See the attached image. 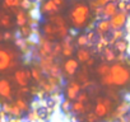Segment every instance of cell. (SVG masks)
Returning <instances> with one entry per match:
<instances>
[{"mask_svg":"<svg viewBox=\"0 0 130 122\" xmlns=\"http://www.w3.org/2000/svg\"><path fill=\"white\" fill-rule=\"evenodd\" d=\"M91 15H92V12H91L88 4H86L83 2H75L69 10L68 19H69V23L72 24L73 29L79 31V29L87 28Z\"/></svg>","mask_w":130,"mask_h":122,"instance_id":"cell-1","label":"cell"},{"mask_svg":"<svg viewBox=\"0 0 130 122\" xmlns=\"http://www.w3.org/2000/svg\"><path fill=\"white\" fill-rule=\"evenodd\" d=\"M19 64V53L8 46H0V74L15 70Z\"/></svg>","mask_w":130,"mask_h":122,"instance_id":"cell-2","label":"cell"},{"mask_svg":"<svg viewBox=\"0 0 130 122\" xmlns=\"http://www.w3.org/2000/svg\"><path fill=\"white\" fill-rule=\"evenodd\" d=\"M108 75L112 80L113 87H125L126 84L130 83V69L126 68L124 64L119 63L111 64Z\"/></svg>","mask_w":130,"mask_h":122,"instance_id":"cell-3","label":"cell"},{"mask_svg":"<svg viewBox=\"0 0 130 122\" xmlns=\"http://www.w3.org/2000/svg\"><path fill=\"white\" fill-rule=\"evenodd\" d=\"M113 102L107 97H97L96 104L93 106V112L98 118H107L113 111Z\"/></svg>","mask_w":130,"mask_h":122,"instance_id":"cell-4","label":"cell"},{"mask_svg":"<svg viewBox=\"0 0 130 122\" xmlns=\"http://www.w3.org/2000/svg\"><path fill=\"white\" fill-rule=\"evenodd\" d=\"M13 80L19 88H24L29 85V82L32 80L31 78V71L28 69H15L13 73Z\"/></svg>","mask_w":130,"mask_h":122,"instance_id":"cell-5","label":"cell"},{"mask_svg":"<svg viewBox=\"0 0 130 122\" xmlns=\"http://www.w3.org/2000/svg\"><path fill=\"white\" fill-rule=\"evenodd\" d=\"M80 92H82V85L77 80H69L65 84L64 94H65V98L69 99L70 102H74Z\"/></svg>","mask_w":130,"mask_h":122,"instance_id":"cell-6","label":"cell"},{"mask_svg":"<svg viewBox=\"0 0 130 122\" xmlns=\"http://www.w3.org/2000/svg\"><path fill=\"white\" fill-rule=\"evenodd\" d=\"M127 19H129V13H126V12H117L112 18L108 19V22H110V27H111V31L124 29V27H125Z\"/></svg>","mask_w":130,"mask_h":122,"instance_id":"cell-7","label":"cell"},{"mask_svg":"<svg viewBox=\"0 0 130 122\" xmlns=\"http://www.w3.org/2000/svg\"><path fill=\"white\" fill-rule=\"evenodd\" d=\"M52 43L51 41L46 39L45 37H40L37 39V48H36V52L38 55V58H42V57H47V56H51V51H52Z\"/></svg>","mask_w":130,"mask_h":122,"instance_id":"cell-8","label":"cell"},{"mask_svg":"<svg viewBox=\"0 0 130 122\" xmlns=\"http://www.w3.org/2000/svg\"><path fill=\"white\" fill-rule=\"evenodd\" d=\"M0 98L5 102H12L14 99V90L8 79H0Z\"/></svg>","mask_w":130,"mask_h":122,"instance_id":"cell-9","label":"cell"},{"mask_svg":"<svg viewBox=\"0 0 130 122\" xmlns=\"http://www.w3.org/2000/svg\"><path fill=\"white\" fill-rule=\"evenodd\" d=\"M129 109H130V104H129L126 100L120 102V103L116 106V108H113V111L111 112V114L108 116L110 122H115V121H117L119 118L126 116V114L129 113Z\"/></svg>","mask_w":130,"mask_h":122,"instance_id":"cell-10","label":"cell"},{"mask_svg":"<svg viewBox=\"0 0 130 122\" xmlns=\"http://www.w3.org/2000/svg\"><path fill=\"white\" fill-rule=\"evenodd\" d=\"M78 70H79V63H78L75 58H73V57L65 60L64 64H62V68H61L62 74L69 76V78L74 76L78 73Z\"/></svg>","mask_w":130,"mask_h":122,"instance_id":"cell-11","label":"cell"},{"mask_svg":"<svg viewBox=\"0 0 130 122\" xmlns=\"http://www.w3.org/2000/svg\"><path fill=\"white\" fill-rule=\"evenodd\" d=\"M60 9L54 4L52 0H41V5L38 7V13L46 17H51L55 14H59Z\"/></svg>","mask_w":130,"mask_h":122,"instance_id":"cell-12","label":"cell"},{"mask_svg":"<svg viewBox=\"0 0 130 122\" xmlns=\"http://www.w3.org/2000/svg\"><path fill=\"white\" fill-rule=\"evenodd\" d=\"M74 37L72 34H69L67 38H64L60 43H61V55L67 58H70L74 53Z\"/></svg>","mask_w":130,"mask_h":122,"instance_id":"cell-13","label":"cell"},{"mask_svg":"<svg viewBox=\"0 0 130 122\" xmlns=\"http://www.w3.org/2000/svg\"><path fill=\"white\" fill-rule=\"evenodd\" d=\"M97 34V37L100 36H107L111 32V27H110V22L108 19H103L100 18L94 22V29H93Z\"/></svg>","mask_w":130,"mask_h":122,"instance_id":"cell-14","label":"cell"},{"mask_svg":"<svg viewBox=\"0 0 130 122\" xmlns=\"http://www.w3.org/2000/svg\"><path fill=\"white\" fill-rule=\"evenodd\" d=\"M2 111L8 116V117H19V118H23V113L19 111V108L12 102H4L2 104Z\"/></svg>","mask_w":130,"mask_h":122,"instance_id":"cell-15","label":"cell"},{"mask_svg":"<svg viewBox=\"0 0 130 122\" xmlns=\"http://www.w3.org/2000/svg\"><path fill=\"white\" fill-rule=\"evenodd\" d=\"M42 37H45L46 39H48L51 42H55L57 39L56 38V28L50 22L43 23V26H42Z\"/></svg>","mask_w":130,"mask_h":122,"instance_id":"cell-16","label":"cell"},{"mask_svg":"<svg viewBox=\"0 0 130 122\" xmlns=\"http://www.w3.org/2000/svg\"><path fill=\"white\" fill-rule=\"evenodd\" d=\"M14 19H15V24L21 28V27H24L28 24V13L22 10L21 8L18 9H14Z\"/></svg>","mask_w":130,"mask_h":122,"instance_id":"cell-17","label":"cell"},{"mask_svg":"<svg viewBox=\"0 0 130 122\" xmlns=\"http://www.w3.org/2000/svg\"><path fill=\"white\" fill-rule=\"evenodd\" d=\"M129 47H130V43H129V41L126 38H121V39L116 41L112 45V50L115 52H117L119 55H125L129 51Z\"/></svg>","mask_w":130,"mask_h":122,"instance_id":"cell-18","label":"cell"},{"mask_svg":"<svg viewBox=\"0 0 130 122\" xmlns=\"http://www.w3.org/2000/svg\"><path fill=\"white\" fill-rule=\"evenodd\" d=\"M117 12H119V10H117L116 3L111 2V3L106 4L105 7H102V15H101V18H103V19H110V18H112Z\"/></svg>","mask_w":130,"mask_h":122,"instance_id":"cell-19","label":"cell"},{"mask_svg":"<svg viewBox=\"0 0 130 122\" xmlns=\"http://www.w3.org/2000/svg\"><path fill=\"white\" fill-rule=\"evenodd\" d=\"M75 56H77L75 60L78 61L79 64H86L87 61L92 57V53H91V51H89L88 48L83 47V48H78V50H77Z\"/></svg>","mask_w":130,"mask_h":122,"instance_id":"cell-20","label":"cell"},{"mask_svg":"<svg viewBox=\"0 0 130 122\" xmlns=\"http://www.w3.org/2000/svg\"><path fill=\"white\" fill-rule=\"evenodd\" d=\"M14 45L22 53H29L31 52V46H29L28 41L22 38V37H15L14 38Z\"/></svg>","mask_w":130,"mask_h":122,"instance_id":"cell-21","label":"cell"},{"mask_svg":"<svg viewBox=\"0 0 130 122\" xmlns=\"http://www.w3.org/2000/svg\"><path fill=\"white\" fill-rule=\"evenodd\" d=\"M13 103L19 108V111L23 113V114H26L29 109H31V104L28 103V100L26 99V98H21V97H17L15 99H13Z\"/></svg>","mask_w":130,"mask_h":122,"instance_id":"cell-22","label":"cell"},{"mask_svg":"<svg viewBox=\"0 0 130 122\" xmlns=\"http://www.w3.org/2000/svg\"><path fill=\"white\" fill-rule=\"evenodd\" d=\"M102 58H103V63L111 64L113 61H116V52L112 50V47H106L102 51Z\"/></svg>","mask_w":130,"mask_h":122,"instance_id":"cell-23","label":"cell"},{"mask_svg":"<svg viewBox=\"0 0 130 122\" xmlns=\"http://www.w3.org/2000/svg\"><path fill=\"white\" fill-rule=\"evenodd\" d=\"M72 114L74 116H84L86 114V104L80 103L78 100L72 102Z\"/></svg>","mask_w":130,"mask_h":122,"instance_id":"cell-24","label":"cell"},{"mask_svg":"<svg viewBox=\"0 0 130 122\" xmlns=\"http://www.w3.org/2000/svg\"><path fill=\"white\" fill-rule=\"evenodd\" d=\"M13 26V18L10 14L8 13H3L2 17H0V27L4 29H9Z\"/></svg>","mask_w":130,"mask_h":122,"instance_id":"cell-25","label":"cell"},{"mask_svg":"<svg viewBox=\"0 0 130 122\" xmlns=\"http://www.w3.org/2000/svg\"><path fill=\"white\" fill-rule=\"evenodd\" d=\"M29 71H31V78L38 84L43 78H45V75H43V73L41 71V69L38 68V65H36V66H32L31 69H29Z\"/></svg>","mask_w":130,"mask_h":122,"instance_id":"cell-26","label":"cell"},{"mask_svg":"<svg viewBox=\"0 0 130 122\" xmlns=\"http://www.w3.org/2000/svg\"><path fill=\"white\" fill-rule=\"evenodd\" d=\"M18 37H22L24 39H29L32 37V27H29L28 24L24 27H21L18 31Z\"/></svg>","mask_w":130,"mask_h":122,"instance_id":"cell-27","label":"cell"},{"mask_svg":"<svg viewBox=\"0 0 130 122\" xmlns=\"http://www.w3.org/2000/svg\"><path fill=\"white\" fill-rule=\"evenodd\" d=\"M74 41H75V45H77L79 48H83V47L89 46V42H88V38H87V34H86V33L78 34Z\"/></svg>","mask_w":130,"mask_h":122,"instance_id":"cell-28","label":"cell"},{"mask_svg":"<svg viewBox=\"0 0 130 122\" xmlns=\"http://www.w3.org/2000/svg\"><path fill=\"white\" fill-rule=\"evenodd\" d=\"M60 111L64 114H72V102L69 99H62L60 102Z\"/></svg>","mask_w":130,"mask_h":122,"instance_id":"cell-29","label":"cell"},{"mask_svg":"<svg viewBox=\"0 0 130 122\" xmlns=\"http://www.w3.org/2000/svg\"><path fill=\"white\" fill-rule=\"evenodd\" d=\"M110 64H107V63H101L98 66H97V69H96V71H97V74L101 76V78H103V76H106L108 73H110Z\"/></svg>","mask_w":130,"mask_h":122,"instance_id":"cell-30","label":"cell"},{"mask_svg":"<svg viewBox=\"0 0 130 122\" xmlns=\"http://www.w3.org/2000/svg\"><path fill=\"white\" fill-rule=\"evenodd\" d=\"M21 5V0H3V8L4 9H18Z\"/></svg>","mask_w":130,"mask_h":122,"instance_id":"cell-31","label":"cell"},{"mask_svg":"<svg viewBox=\"0 0 130 122\" xmlns=\"http://www.w3.org/2000/svg\"><path fill=\"white\" fill-rule=\"evenodd\" d=\"M26 119L28 121V122H38V121H41L40 119V116H38V112H37V109H29L27 113H26Z\"/></svg>","mask_w":130,"mask_h":122,"instance_id":"cell-32","label":"cell"},{"mask_svg":"<svg viewBox=\"0 0 130 122\" xmlns=\"http://www.w3.org/2000/svg\"><path fill=\"white\" fill-rule=\"evenodd\" d=\"M61 55V43L60 42H57V41H55L54 43H52V51H51V56L54 57V58H56L57 56H60Z\"/></svg>","mask_w":130,"mask_h":122,"instance_id":"cell-33","label":"cell"},{"mask_svg":"<svg viewBox=\"0 0 130 122\" xmlns=\"http://www.w3.org/2000/svg\"><path fill=\"white\" fill-rule=\"evenodd\" d=\"M83 117V119L86 121V122H98L100 121V118L94 114V112L92 111V112H87L84 116H82Z\"/></svg>","mask_w":130,"mask_h":122,"instance_id":"cell-34","label":"cell"},{"mask_svg":"<svg viewBox=\"0 0 130 122\" xmlns=\"http://www.w3.org/2000/svg\"><path fill=\"white\" fill-rule=\"evenodd\" d=\"M75 100H78V102H80V103H88L89 102V94L86 92V90H82L80 93H79V95L77 97V99Z\"/></svg>","mask_w":130,"mask_h":122,"instance_id":"cell-35","label":"cell"},{"mask_svg":"<svg viewBox=\"0 0 130 122\" xmlns=\"http://www.w3.org/2000/svg\"><path fill=\"white\" fill-rule=\"evenodd\" d=\"M15 36L12 31H3V41L4 42H9V41H14Z\"/></svg>","mask_w":130,"mask_h":122,"instance_id":"cell-36","label":"cell"},{"mask_svg":"<svg viewBox=\"0 0 130 122\" xmlns=\"http://www.w3.org/2000/svg\"><path fill=\"white\" fill-rule=\"evenodd\" d=\"M52 2H54V4H55L59 9H61V8L65 7V3H67V0H52Z\"/></svg>","mask_w":130,"mask_h":122,"instance_id":"cell-37","label":"cell"},{"mask_svg":"<svg viewBox=\"0 0 130 122\" xmlns=\"http://www.w3.org/2000/svg\"><path fill=\"white\" fill-rule=\"evenodd\" d=\"M112 2V0H94V3L98 5V7H105L106 4H108V3H111Z\"/></svg>","mask_w":130,"mask_h":122,"instance_id":"cell-38","label":"cell"},{"mask_svg":"<svg viewBox=\"0 0 130 122\" xmlns=\"http://www.w3.org/2000/svg\"><path fill=\"white\" fill-rule=\"evenodd\" d=\"M7 122H23V118H19V117H8L7 118Z\"/></svg>","mask_w":130,"mask_h":122,"instance_id":"cell-39","label":"cell"},{"mask_svg":"<svg viewBox=\"0 0 130 122\" xmlns=\"http://www.w3.org/2000/svg\"><path fill=\"white\" fill-rule=\"evenodd\" d=\"M7 118H8V116L2 111V108H0V122H7Z\"/></svg>","mask_w":130,"mask_h":122,"instance_id":"cell-40","label":"cell"},{"mask_svg":"<svg viewBox=\"0 0 130 122\" xmlns=\"http://www.w3.org/2000/svg\"><path fill=\"white\" fill-rule=\"evenodd\" d=\"M94 61H96V60H94L93 57H91V58H89V60L87 61V63H86L84 65H86L87 68H91V66H93V65H94Z\"/></svg>","mask_w":130,"mask_h":122,"instance_id":"cell-41","label":"cell"},{"mask_svg":"<svg viewBox=\"0 0 130 122\" xmlns=\"http://www.w3.org/2000/svg\"><path fill=\"white\" fill-rule=\"evenodd\" d=\"M0 42H4L3 41V32H0Z\"/></svg>","mask_w":130,"mask_h":122,"instance_id":"cell-42","label":"cell"},{"mask_svg":"<svg viewBox=\"0 0 130 122\" xmlns=\"http://www.w3.org/2000/svg\"><path fill=\"white\" fill-rule=\"evenodd\" d=\"M2 14H3V12H2V10H0V17H2Z\"/></svg>","mask_w":130,"mask_h":122,"instance_id":"cell-43","label":"cell"},{"mask_svg":"<svg viewBox=\"0 0 130 122\" xmlns=\"http://www.w3.org/2000/svg\"><path fill=\"white\" fill-rule=\"evenodd\" d=\"M127 3H129V5H130V0H127Z\"/></svg>","mask_w":130,"mask_h":122,"instance_id":"cell-44","label":"cell"},{"mask_svg":"<svg viewBox=\"0 0 130 122\" xmlns=\"http://www.w3.org/2000/svg\"><path fill=\"white\" fill-rule=\"evenodd\" d=\"M129 18H130V13H129Z\"/></svg>","mask_w":130,"mask_h":122,"instance_id":"cell-45","label":"cell"},{"mask_svg":"<svg viewBox=\"0 0 130 122\" xmlns=\"http://www.w3.org/2000/svg\"><path fill=\"white\" fill-rule=\"evenodd\" d=\"M0 2H2V0H0Z\"/></svg>","mask_w":130,"mask_h":122,"instance_id":"cell-46","label":"cell"}]
</instances>
